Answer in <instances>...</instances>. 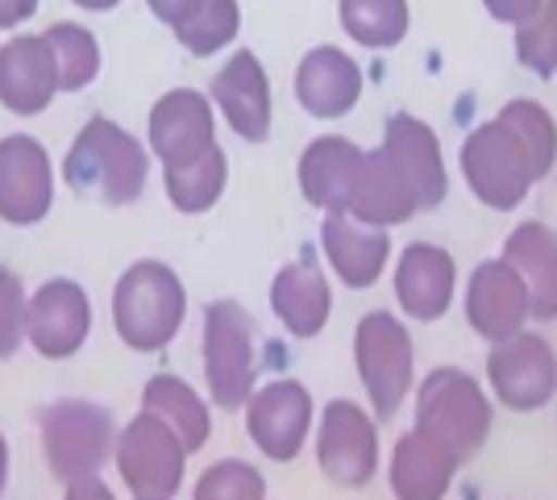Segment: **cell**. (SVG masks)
Here are the masks:
<instances>
[{
    "label": "cell",
    "mask_w": 557,
    "mask_h": 500,
    "mask_svg": "<svg viewBox=\"0 0 557 500\" xmlns=\"http://www.w3.org/2000/svg\"><path fill=\"white\" fill-rule=\"evenodd\" d=\"M146 175H150V150L109 118L88 121L63 159L67 188L79 200L109 205V209L134 205L146 188Z\"/></svg>",
    "instance_id": "obj_1"
},
{
    "label": "cell",
    "mask_w": 557,
    "mask_h": 500,
    "mask_svg": "<svg viewBox=\"0 0 557 500\" xmlns=\"http://www.w3.org/2000/svg\"><path fill=\"white\" fill-rule=\"evenodd\" d=\"M187 317V292L180 284V276L159 259L134 263L113 288V326L116 338L141 351L154 355L163 351L166 342L180 333Z\"/></svg>",
    "instance_id": "obj_2"
},
{
    "label": "cell",
    "mask_w": 557,
    "mask_h": 500,
    "mask_svg": "<svg viewBox=\"0 0 557 500\" xmlns=\"http://www.w3.org/2000/svg\"><path fill=\"white\" fill-rule=\"evenodd\" d=\"M417 429L437 438L458 463H470L491 434V401L474 376L437 367L417 392Z\"/></svg>",
    "instance_id": "obj_3"
},
{
    "label": "cell",
    "mask_w": 557,
    "mask_h": 500,
    "mask_svg": "<svg viewBox=\"0 0 557 500\" xmlns=\"http://www.w3.org/2000/svg\"><path fill=\"white\" fill-rule=\"evenodd\" d=\"M462 175L470 192L499 214H511L536 180V163L529 155V146L520 143V134L508 121H487L479 130H470L462 143Z\"/></svg>",
    "instance_id": "obj_4"
},
{
    "label": "cell",
    "mask_w": 557,
    "mask_h": 500,
    "mask_svg": "<svg viewBox=\"0 0 557 500\" xmlns=\"http://www.w3.org/2000/svg\"><path fill=\"white\" fill-rule=\"evenodd\" d=\"M258 330L237 301H216L205 309V383L216 408H242L255 392Z\"/></svg>",
    "instance_id": "obj_5"
},
{
    "label": "cell",
    "mask_w": 557,
    "mask_h": 500,
    "mask_svg": "<svg viewBox=\"0 0 557 500\" xmlns=\"http://www.w3.org/2000/svg\"><path fill=\"white\" fill-rule=\"evenodd\" d=\"M354 358H358V376L367 383L374 417L379 422L395 417L417 380L412 333L404 330V321L392 313H367L354 333Z\"/></svg>",
    "instance_id": "obj_6"
},
{
    "label": "cell",
    "mask_w": 557,
    "mask_h": 500,
    "mask_svg": "<svg viewBox=\"0 0 557 500\" xmlns=\"http://www.w3.org/2000/svg\"><path fill=\"white\" fill-rule=\"evenodd\" d=\"M113 442L116 426L109 408L92 401H54L42 408V451L59 484L100 476V467L113 459Z\"/></svg>",
    "instance_id": "obj_7"
},
{
    "label": "cell",
    "mask_w": 557,
    "mask_h": 500,
    "mask_svg": "<svg viewBox=\"0 0 557 500\" xmlns=\"http://www.w3.org/2000/svg\"><path fill=\"white\" fill-rule=\"evenodd\" d=\"M113 459L121 484L134 492V500H171L184 484V442L175 438V429L146 408L116 434Z\"/></svg>",
    "instance_id": "obj_8"
},
{
    "label": "cell",
    "mask_w": 557,
    "mask_h": 500,
    "mask_svg": "<svg viewBox=\"0 0 557 500\" xmlns=\"http://www.w3.org/2000/svg\"><path fill=\"white\" fill-rule=\"evenodd\" d=\"M317 463L325 479L342 488H362L379 467V429L374 417L354 401H329L317 429Z\"/></svg>",
    "instance_id": "obj_9"
},
{
    "label": "cell",
    "mask_w": 557,
    "mask_h": 500,
    "mask_svg": "<svg viewBox=\"0 0 557 500\" xmlns=\"http://www.w3.org/2000/svg\"><path fill=\"white\" fill-rule=\"evenodd\" d=\"M487 380L495 397L516 413H533L557 392V355L541 333H511L487 355Z\"/></svg>",
    "instance_id": "obj_10"
},
{
    "label": "cell",
    "mask_w": 557,
    "mask_h": 500,
    "mask_svg": "<svg viewBox=\"0 0 557 500\" xmlns=\"http://www.w3.org/2000/svg\"><path fill=\"white\" fill-rule=\"evenodd\" d=\"M54 205V167L47 146L29 134L0 138V221L38 225Z\"/></svg>",
    "instance_id": "obj_11"
},
{
    "label": "cell",
    "mask_w": 557,
    "mask_h": 500,
    "mask_svg": "<svg viewBox=\"0 0 557 500\" xmlns=\"http://www.w3.org/2000/svg\"><path fill=\"white\" fill-rule=\"evenodd\" d=\"M92 330V301L75 280H50L25 305V338L50 363L79 355Z\"/></svg>",
    "instance_id": "obj_12"
},
{
    "label": "cell",
    "mask_w": 557,
    "mask_h": 500,
    "mask_svg": "<svg viewBox=\"0 0 557 500\" xmlns=\"http://www.w3.org/2000/svg\"><path fill=\"white\" fill-rule=\"evenodd\" d=\"M246 429L255 447L275 463H292L308 442L312 429V397L296 380H275L250 392L246 401Z\"/></svg>",
    "instance_id": "obj_13"
},
{
    "label": "cell",
    "mask_w": 557,
    "mask_h": 500,
    "mask_svg": "<svg viewBox=\"0 0 557 500\" xmlns=\"http://www.w3.org/2000/svg\"><path fill=\"white\" fill-rule=\"evenodd\" d=\"M216 143L212 100L196 88H171L150 109V150L163 167H184Z\"/></svg>",
    "instance_id": "obj_14"
},
{
    "label": "cell",
    "mask_w": 557,
    "mask_h": 500,
    "mask_svg": "<svg viewBox=\"0 0 557 500\" xmlns=\"http://www.w3.org/2000/svg\"><path fill=\"white\" fill-rule=\"evenodd\" d=\"M212 105L242 143H267L271 134V80L255 50H233L230 63L212 75Z\"/></svg>",
    "instance_id": "obj_15"
},
{
    "label": "cell",
    "mask_w": 557,
    "mask_h": 500,
    "mask_svg": "<svg viewBox=\"0 0 557 500\" xmlns=\"http://www.w3.org/2000/svg\"><path fill=\"white\" fill-rule=\"evenodd\" d=\"M466 321L487 342H504L529 321V288L508 259L479 263L466 288Z\"/></svg>",
    "instance_id": "obj_16"
},
{
    "label": "cell",
    "mask_w": 557,
    "mask_h": 500,
    "mask_svg": "<svg viewBox=\"0 0 557 500\" xmlns=\"http://www.w3.org/2000/svg\"><path fill=\"white\" fill-rule=\"evenodd\" d=\"M59 96L54 54L42 34H13L0 42V105L13 118H38Z\"/></svg>",
    "instance_id": "obj_17"
},
{
    "label": "cell",
    "mask_w": 557,
    "mask_h": 500,
    "mask_svg": "<svg viewBox=\"0 0 557 500\" xmlns=\"http://www.w3.org/2000/svg\"><path fill=\"white\" fill-rule=\"evenodd\" d=\"M337 214H349L362 225H374V230H387V225H399L417 214V196L404 184V175L395 171V163L387 159V150H362L358 155V167H354V180H349L346 205Z\"/></svg>",
    "instance_id": "obj_18"
},
{
    "label": "cell",
    "mask_w": 557,
    "mask_h": 500,
    "mask_svg": "<svg viewBox=\"0 0 557 500\" xmlns=\"http://www.w3.org/2000/svg\"><path fill=\"white\" fill-rule=\"evenodd\" d=\"M383 150H387V159L395 163V171L404 175V184L412 188L417 209H437L445 200V192H449V175H445L437 134L424 121L399 113V118L387 121Z\"/></svg>",
    "instance_id": "obj_19"
},
{
    "label": "cell",
    "mask_w": 557,
    "mask_h": 500,
    "mask_svg": "<svg viewBox=\"0 0 557 500\" xmlns=\"http://www.w3.org/2000/svg\"><path fill=\"white\" fill-rule=\"evenodd\" d=\"M458 284V267L449 259V251L433 242H417L399 255L395 267V301L412 321H437L445 317Z\"/></svg>",
    "instance_id": "obj_20"
},
{
    "label": "cell",
    "mask_w": 557,
    "mask_h": 500,
    "mask_svg": "<svg viewBox=\"0 0 557 500\" xmlns=\"http://www.w3.org/2000/svg\"><path fill=\"white\" fill-rule=\"evenodd\" d=\"M362 96V68L337 47L308 50L296 68V100L304 113L321 121L346 118Z\"/></svg>",
    "instance_id": "obj_21"
},
{
    "label": "cell",
    "mask_w": 557,
    "mask_h": 500,
    "mask_svg": "<svg viewBox=\"0 0 557 500\" xmlns=\"http://www.w3.org/2000/svg\"><path fill=\"white\" fill-rule=\"evenodd\" d=\"M321 246H325L329 267L346 280V288H371L392 255V242L383 230L362 225L349 214H329L321 225Z\"/></svg>",
    "instance_id": "obj_22"
},
{
    "label": "cell",
    "mask_w": 557,
    "mask_h": 500,
    "mask_svg": "<svg viewBox=\"0 0 557 500\" xmlns=\"http://www.w3.org/2000/svg\"><path fill=\"white\" fill-rule=\"evenodd\" d=\"M462 463L445 451L424 429H408L392 454V492L395 500H445L454 472Z\"/></svg>",
    "instance_id": "obj_23"
},
{
    "label": "cell",
    "mask_w": 557,
    "mask_h": 500,
    "mask_svg": "<svg viewBox=\"0 0 557 500\" xmlns=\"http://www.w3.org/2000/svg\"><path fill=\"white\" fill-rule=\"evenodd\" d=\"M504 259L529 288V317L554 321L557 317V234L541 221L516 225L504 242Z\"/></svg>",
    "instance_id": "obj_24"
},
{
    "label": "cell",
    "mask_w": 557,
    "mask_h": 500,
    "mask_svg": "<svg viewBox=\"0 0 557 500\" xmlns=\"http://www.w3.org/2000/svg\"><path fill=\"white\" fill-rule=\"evenodd\" d=\"M271 309L292 338H317L333 309V292H329L321 267L312 259L287 263L271 284Z\"/></svg>",
    "instance_id": "obj_25"
},
{
    "label": "cell",
    "mask_w": 557,
    "mask_h": 500,
    "mask_svg": "<svg viewBox=\"0 0 557 500\" xmlns=\"http://www.w3.org/2000/svg\"><path fill=\"white\" fill-rule=\"evenodd\" d=\"M358 146L349 138L325 134L317 143H308V150L300 155V192L308 205L337 214L346 205L349 180H354V167H358Z\"/></svg>",
    "instance_id": "obj_26"
},
{
    "label": "cell",
    "mask_w": 557,
    "mask_h": 500,
    "mask_svg": "<svg viewBox=\"0 0 557 500\" xmlns=\"http://www.w3.org/2000/svg\"><path fill=\"white\" fill-rule=\"evenodd\" d=\"M141 408L146 413H154L159 422L175 429V438L184 442V451H200L205 442H209L212 434V417H209V405L196 397V388L184 383L180 376H154V380L146 383V392H141Z\"/></svg>",
    "instance_id": "obj_27"
},
{
    "label": "cell",
    "mask_w": 557,
    "mask_h": 500,
    "mask_svg": "<svg viewBox=\"0 0 557 500\" xmlns=\"http://www.w3.org/2000/svg\"><path fill=\"white\" fill-rule=\"evenodd\" d=\"M225 180H230V159H225V150L216 143L200 159H191V163L163 167L166 200L187 217L209 214L212 205L221 200V192H225Z\"/></svg>",
    "instance_id": "obj_28"
},
{
    "label": "cell",
    "mask_w": 557,
    "mask_h": 500,
    "mask_svg": "<svg viewBox=\"0 0 557 500\" xmlns=\"http://www.w3.org/2000/svg\"><path fill=\"white\" fill-rule=\"evenodd\" d=\"M50 54H54V75L59 93H84L100 75V42L88 25L79 22H54L42 29Z\"/></svg>",
    "instance_id": "obj_29"
},
{
    "label": "cell",
    "mask_w": 557,
    "mask_h": 500,
    "mask_svg": "<svg viewBox=\"0 0 557 500\" xmlns=\"http://www.w3.org/2000/svg\"><path fill=\"white\" fill-rule=\"evenodd\" d=\"M180 47L191 50L196 59H209L225 50L242 29V4L237 0H191L187 13L171 25Z\"/></svg>",
    "instance_id": "obj_30"
},
{
    "label": "cell",
    "mask_w": 557,
    "mask_h": 500,
    "mask_svg": "<svg viewBox=\"0 0 557 500\" xmlns=\"http://www.w3.org/2000/svg\"><path fill=\"white\" fill-rule=\"evenodd\" d=\"M342 29L358 47L387 50L408 34V0H342Z\"/></svg>",
    "instance_id": "obj_31"
},
{
    "label": "cell",
    "mask_w": 557,
    "mask_h": 500,
    "mask_svg": "<svg viewBox=\"0 0 557 500\" xmlns=\"http://www.w3.org/2000/svg\"><path fill=\"white\" fill-rule=\"evenodd\" d=\"M499 121H508L511 130L520 134V143L529 146V155H533L536 175L545 180L554 171V159H557V125L549 118V109L536 105V100H508L499 109Z\"/></svg>",
    "instance_id": "obj_32"
},
{
    "label": "cell",
    "mask_w": 557,
    "mask_h": 500,
    "mask_svg": "<svg viewBox=\"0 0 557 500\" xmlns=\"http://www.w3.org/2000/svg\"><path fill=\"white\" fill-rule=\"evenodd\" d=\"M516 59L536 75H557V0H541L533 17L516 25Z\"/></svg>",
    "instance_id": "obj_33"
},
{
    "label": "cell",
    "mask_w": 557,
    "mask_h": 500,
    "mask_svg": "<svg viewBox=\"0 0 557 500\" xmlns=\"http://www.w3.org/2000/svg\"><path fill=\"white\" fill-rule=\"evenodd\" d=\"M191 500H267V479L242 459H221L200 476Z\"/></svg>",
    "instance_id": "obj_34"
},
{
    "label": "cell",
    "mask_w": 557,
    "mask_h": 500,
    "mask_svg": "<svg viewBox=\"0 0 557 500\" xmlns=\"http://www.w3.org/2000/svg\"><path fill=\"white\" fill-rule=\"evenodd\" d=\"M25 305H29V296H25L17 271H9L0 263V358H13L25 342Z\"/></svg>",
    "instance_id": "obj_35"
},
{
    "label": "cell",
    "mask_w": 557,
    "mask_h": 500,
    "mask_svg": "<svg viewBox=\"0 0 557 500\" xmlns=\"http://www.w3.org/2000/svg\"><path fill=\"white\" fill-rule=\"evenodd\" d=\"M483 4H487L491 17L504 25H520L524 17H533L536 9H541V0H483Z\"/></svg>",
    "instance_id": "obj_36"
},
{
    "label": "cell",
    "mask_w": 557,
    "mask_h": 500,
    "mask_svg": "<svg viewBox=\"0 0 557 500\" xmlns=\"http://www.w3.org/2000/svg\"><path fill=\"white\" fill-rule=\"evenodd\" d=\"M42 0H0V29H17L38 13Z\"/></svg>",
    "instance_id": "obj_37"
},
{
    "label": "cell",
    "mask_w": 557,
    "mask_h": 500,
    "mask_svg": "<svg viewBox=\"0 0 557 500\" xmlns=\"http://www.w3.org/2000/svg\"><path fill=\"white\" fill-rule=\"evenodd\" d=\"M63 500H116V497L109 492V484L100 476H84V479H71Z\"/></svg>",
    "instance_id": "obj_38"
},
{
    "label": "cell",
    "mask_w": 557,
    "mask_h": 500,
    "mask_svg": "<svg viewBox=\"0 0 557 500\" xmlns=\"http://www.w3.org/2000/svg\"><path fill=\"white\" fill-rule=\"evenodd\" d=\"M146 4H150V13H154L163 25H175L187 13V4H191V0H146Z\"/></svg>",
    "instance_id": "obj_39"
},
{
    "label": "cell",
    "mask_w": 557,
    "mask_h": 500,
    "mask_svg": "<svg viewBox=\"0 0 557 500\" xmlns=\"http://www.w3.org/2000/svg\"><path fill=\"white\" fill-rule=\"evenodd\" d=\"M75 9H84V13H109V9H116L121 0H71Z\"/></svg>",
    "instance_id": "obj_40"
},
{
    "label": "cell",
    "mask_w": 557,
    "mask_h": 500,
    "mask_svg": "<svg viewBox=\"0 0 557 500\" xmlns=\"http://www.w3.org/2000/svg\"><path fill=\"white\" fill-rule=\"evenodd\" d=\"M4 484H9V442L0 434V497H4Z\"/></svg>",
    "instance_id": "obj_41"
}]
</instances>
